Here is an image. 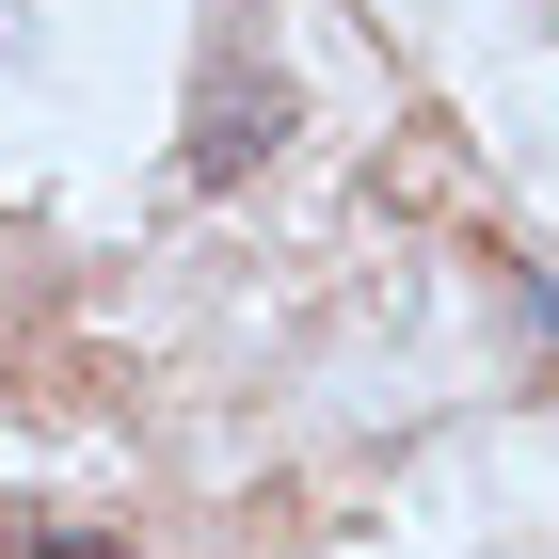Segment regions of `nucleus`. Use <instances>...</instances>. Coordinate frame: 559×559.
<instances>
[{
	"mask_svg": "<svg viewBox=\"0 0 559 559\" xmlns=\"http://www.w3.org/2000/svg\"><path fill=\"white\" fill-rule=\"evenodd\" d=\"M0 559H129L112 527H0Z\"/></svg>",
	"mask_w": 559,
	"mask_h": 559,
	"instance_id": "obj_1",
	"label": "nucleus"
}]
</instances>
